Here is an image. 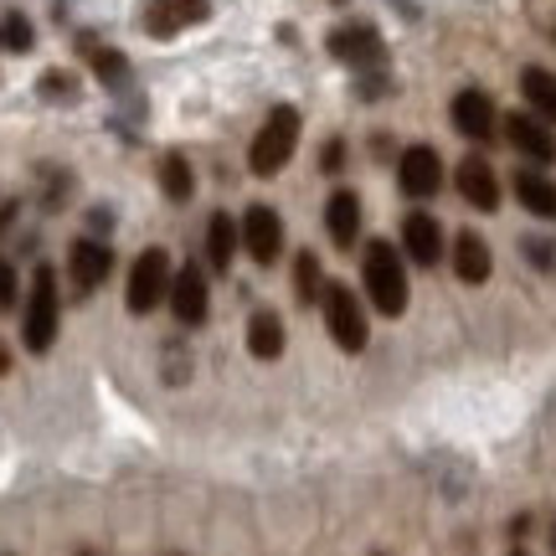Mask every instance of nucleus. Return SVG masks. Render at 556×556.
<instances>
[{"label":"nucleus","instance_id":"7","mask_svg":"<svg viewBox=\"0 0 556 556\" xmlns=\"http://www.w3.org/2000/svg\"><path fill=\"white\" fill-rule=\"evenodd\" d=\"M242 248L263 268L278 263V253H283V222H278L274 206H248V217H242Z\"/></svg>","mask_w":556,"mask_h":556},{"label":"nucleus","instance_id":"12","mask_svg":"<svg viewBox=\"0 0 556 556\" xmlns=\"http://www.w3.org/2000/svg\"><path fill=\"white\" fill-rule=\"evenodd\" d=\"M109 268H114V253H109L103 242L78 238L67 248V274H73V289H78V294H93L103 278H109Z\"/></svg>","mask_w":556,"mask_h":556},{"label":"nucleus","instance_id":"14","mask_svg":"<svg viewBox=\"0 0 556 556\" xmlns=\"http://www.w3.org/2000/svg\"><path fill=\"white\" fill-rule=\"evenodd\" d=\"M402 253L417 263V268H433L443 258V227H438L428 212H413L402 222Z\"/></svg>","mask_w":556,"mask_h":556},{"label":"nucleus","instance_id":"30","mask_svg":"<svg viewBox=\"0 0 556 556\" xmlns=\"http://www.w3.org/2000/svg\"><path fill=\"white\" fill-rule=\"evenodd\" d=\"M510 556H526V552H510Z\"/></svg>","mask_w":556,"mask_h":556},{"label":"nucleus","instance_id":"24","mask_svg":"<svg viewBox=\"0 0 556 556\" xmlns=\"http://www.w3.org/2000/svg\"><path fill=\"white\" fill-rule=\"evenodd\" d=\"M294 283H299V299H304V304H315V299L325 294V283H319V258H315V253H299V258H294Z\"/></svg>","mask_w":556,"mask_h":556},{"label":"nucleus","instance_id":"10","mask_svg":"<svg viewBox=\"0 0 556 556\" xmlns=\"http://www.w3.org/2000/svg\"><path fill=\"white\" fill-rule=\"evenodd\" d=\"M170 309H176L180 325H201V319H206L212 294H206V274H201L197 263L176 268V278H170Z\"/></svg>","mask_w":556,"mask_h":556},{"label":"nucleus","instance_id":"6","mask_svg":"<svg viewBox=\"0 0 556 556\" xmlns=\"http://www.w3.org/2000/svg\"><path fill=\"white\" fill-rule=\"evenodd\" d=\"M397 186H402V197H417V201L438 197V186H443V160H438L433 144H413V150H402Z\"/></svg>","mask_w":556,"mask_h":556},{"label":"nucleus","instance_id":"2","mask_svg":"<svg viewBox=\"0 0 556 556\" xmlns=\"http://www.w3.org/2000/svg\"><path fill=\"white\" fill-rule=\"evenodd\" d=\"M294 144H299V109L278 103L274 114L263 119V129L253 135V150H248L253 176H278V170L294 160Z\"/></svg>","mask_w":556,"mask_h":556},{"label":"nucleus","instance_id":"19","mask_svg":"<svg viewBox=\"0 0 556 556\" xmlns=\"http://www.w3.org/2000/svg\"><path fill=\"white\" fill-rule=\"evenodd\" d=\"M238 238H242V227L227 212H217V217L206 222V263L217 268V274H227L232 268V253H238Z\"/></svg>","mask_w":556,"mask_h":556},{"label":"nucleus","instance_id":"25","mask_svg":"<svg viewBox=\"0 0 556 556\" xmlns=\"http://www.w3.org/2000/svg\"><path fill=\"white\" fill-rule=\"evenodd\" d=\"M93 52V73H99V83H124L129 78V62H124V52H114V47H88Z\"/></svg>","mask_w":556,"mask_h":556},{"label":"nucleus","instance_id":"3","mask_svg":"<svg viewBox=\"0 0 556 556\" xmlns=\"http://www.w3.org/2000/svg\"><path fill=\"white\" fill-rule=\"evenodd\" d=\"M62 325V304H58V274L52 268H37L31 274V299H26V315H21V340L26 351H52Z\"/></svg>","mask_w":556,"mask_h":556},{"label":"nucleus","instance_id":"5","mask_svg":"<svg viewBox=\"0 0 556 556\" xmlns=\"http://www.w3.org/2000/svg\"><path fill=\"white\" fill-rule=\"evenodd\" d=\"M170 258H165V248H144L129 268V289H124V304H129V315H150L160 299H170Z\"/></svg>","mask_w":556,"mask_h":556},{"label":"nucleus","instance_id":"4","mask_svg":"<svg viewBox=\"0 0 556 556\" xmlns=\"http://www.w3.org/2000/svg\"><path fill=\"white\" fill-rule=\"evenodd\" d=\"M325 330H330V340H336L340 351H351V356H361L366 351V340H371V325H366V315H361V299L345 289V283H325Z\"/></svg>","mask_w":556,"mask_h":556},{"label":"nucleus","instance_id":"13","mask_svg":"<svg viewBox=\"0 0 556 556\" xmlns=\"http://www.w3.org/2000/svg\"><path fill=\"white\" fill-rule=\"evenodd\" d=\"M505 139H510L526 160H536V165H552V160H556L552 124L536 119V114H510V119H505Z\"/></svg>","mask_w":556,"mask_h":556},{"label":"nucleus","instance_id":"18","mask_svg":"<svg viewBox=\"0 0 556 556\" xmlns=\"http://www.w3.org/2000/svg\"><path fill=\"white\" fill-rule=\"evenodd\" d=\"M454 274L464 283H484V278L495 274V258H490V248L479 232H458L454 238Z\"/></svg>","mask_w":556,"mask_h":556},{"label":"nucleus","instance_id":"28","mask_svg":"<svg viewBox=\"0 0 556 556\" xmlns=\"http://www.w3.org/2000/svg\"><path fill=\"white\" fill-rule=\"evenodd\" d=\"M340 165H345V144L330 139V144H325V170H340Z\"/></svg>","mask_w":556,"mask_h":556},{"label":"nucleus","instance_id":"31","mask_svg":"<svg viewBox=\"0 0 556 556\" xmlns=\"http://www.w3.org/2000/svg\"><path fill=\"white\" fill-rule=\"evenodd\" d=\"M552 546H556V536H552Z\"/></svg>","mask_w":556,"mask_h":556},{"label":"nucleus","instance_id":"9","mask_svg":"<svg viewBox=\"0 0 556 556\" xmlns=\"http://www.w3.org/2000/svg\"><path fill=\"white\" fill-rule=\"evenodd\" d=\"M448 119H454V129L464 139H490L495 135V99L484 93V88H464V93H454V109H448Z\"/></svg>","mask_w":556,"mask_h":556},{"label":"nucleus","instance_id":"20","mask_svg":"<svg viewBox=\"0 0 556 556\" xmlns=\"http://www.w3.org/2000/svg\"><path fill=\"white\" fill-rule=\"evenodd\" d=\"M520 93H526V109H531L536 119L556 124V78L546 67H526V73H520Z\"/></svg>","mask_w":556,"mask_h":556},{"label":"nucleus","instance_id":"26","mask_svg":"<svg viewBox=\"0 0 556 556\" xmlns=\"http://www.w3.org/2000/svg\"><path fill=\"white\" fill-rule=\"evenodd\" d=\"M41 93H47V99H78V83L67 78V73H47V78H41Z\"/></svg>","mask_w":556,"mask_h":556},{"label":"nucleus","instance_id":"21","mask_svg":"<svg viewBox=\"0 0 556 556\" xmlns=\"http://www.w3.org/2000/svg\"><path fill=\"white\" fill-rule=\"evenodd\" d=\"M248 351L258 361H278L283 356V319L274 309H258V315L248 319Z\"/></svg>","mask_w":556,"mask_h":556},{"label":"nucleus","instance_id":"11","mask_svg":"<svg viewBox=\"0 0 556 556\" xmlns=\"http://www.w3.org/2000/svg\"><path fill=\"white\" fill-rule=\"evenodd\" d=\"M458 197L469 201L475 212H500V176L490 170V160L484 155H469L458 160Z\"/></svg>","mask_w":556,"mask_h":556},{"label":"nucleus","instance_id":"15","mask_svg":"<svg viewBox=\"0 0 556 556\" xmlns=\"http://www.w3.org/2000/svg\"><path fill=\"white\" fill-rule=\"evenodd\" d=\"M330 52L340 62H351V67H377L381 62L377 26H340V31H330Z\"/></svg>","mask_w":556,"mask_h":556},{"label":"nucleus","instance_id":"22","mask_svg":"<svg viewBox=\"0 0 556 556\" xmlns=\"http://www.w3.org/2000/svg\"><path fill=\"white\" fill-rule=\"evenodd\" d=\"M160 186H165V197L170 201H191V191H197V176H191V165H186V155H170L160 160Z\"/></svg>","mask_w":556,"mask_h":556},{"label":"nucleus","instance_id":"23","mask_svg":"<svg viewBox=\"0 0 556 556\" xmlns=\"http://www.w3.org/2000/svg\"><path fill=\"white\" fill-rule=\"evenodd\" d=\"M31 41H37V31H31V21L21 16V11L0 16V47L5 52H31Z\"/></svg>","mask_w":556,"mask_h":556},{"label":"nucleus","instance_id":"17","mask_svg":"<svg viewBox=\"0 0 556 556\" xmlns=\"http://www.w3.org/2000/svg\"><path fill=\"white\" fill-rule=\"evenodd\" d=\"M516 197L531 217L556 222V180L546 170H516Z\"/></svg>","mask_w":556,"mask_h":556},{"label":"nucleus","instance_id":"8","mask_svg":"<svg viewBox=\"0 0 556 556\" xmlns=\"http://www.w3.org/2000/svg\"><path fill=\"white\" fill-rule=\"evenodd\" d=\"M206 16H212V0H150L144 31L150 37H180L186 26H201Z\"/></svg>","mask_w":556,"mask_h":556},{"label":"nucleus","instance_id":"29","mask_svg":"<svg viewBox=\"0 0 556 556\" xmlns=\"http://www.w3.org/2000/svg\"><path fill=\"white\" fill-rule=\"evenodd\" d=\"M5 366H11V351H5V345H0V371H5Z\"/></svg>","mask_w":556,"mask_h":556},{"label":"nucleus","instance_id":"16","mask_svg":"<svg viewBox=\"0 0 556 556\" xmlns=\"http://www.w3.org/2000/svg\"><path fill=\"white\" fill-rule=\"evenodd\" d=\"M325 232L336 248H356L361 238V197L356 191H336V197L325 201Z\"/></svg>","mask_w":556,"mask_h":556},{"label":"nucleus","instance_id":"27","mask_svg":"<svg viewBox=\"0 0 556 556\" xmlns=\"http://www.w3.org/2000/svg\"><path fill=\"white\" fill-rule=\"evenodd\" d=\"M16 304V268L0 258V309H11Z\"/></svg>","mask_w":556,"mask_h":556},{"label":"nucleus","instance_id":"1","mask_svg":"<svg viewBox=\"0 0 556 556\" xmlns=\"http://www.w3.org/2000/svg\"><path fill=\"white\" fill-rule=\"evenodd\" d=\"M361 278H366V299H371L377 315L397 319L407 309V268H402V253L392 242H366Z\"/></svg>","mask_w":556,"mask_h":556}]
</instances>
